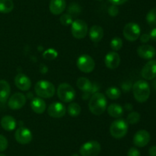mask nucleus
I'll return each mask as SVG.
<instances>
[{
  "label": "nucleus",
  "mask_w": 156,
  "mask_h": 156,
  "mask_svg": "<svg viewBox=\"0 0 156 156\" xmlns=\"http://www.w3.org/2000/svg\"><path fill=\"white\" fill-rule=\"evenodd\" d=\"M108 107L107 98L103 93H94L90 98L88 108L91 113L95 116H101Z\"/></svg>",
  "instance_id": "f257e3e1"
},
{
  "label": "nucleus",
  "mask_w": 156,
  "mask_h": 156,
  "mask_svg": "<svg viewBox=\"0 0 156 156\" xmlns=\"http://www.w3.org/2000/svg\"><path fill=\"white\" fill-rule=\"evenodd\" d=\"M134 98L139 102H145L149 99L151 90L149 84L143 80L136 81L133 86Z\"/></svg>",
  "instance_id": "f03ea898"
},
{
  "label": "nucleus",
  "mask_w": 156,
  "mask_h": 156,
  "mask_svg": "<svg viewBox=\"0 0 156 156\" xmlns=\"http://www.w3.org/2000/svg\"><path fill=\"white\" fill-rule=\"evenodd\" d=\"M55 87L51 82L47 80H40L35 84L34 91L41 98H51L55 94Z\"/></svg>",
  "instance_id": "7ed1b4c3"
},
{
  "label": "nucleus",
  "mask_w": 156,
  "mask_h": 156,
  "mask_svg": "<svg viewBox=\"0 0 156 156\" xmlns=\"http://www.w3.org/2000/svg\"><path fill=\"white\" fill-rule=\"evenodd\" d=\"M128 132V123L125 119H117L111 123L110 133L114 139H120L124 137Z\"/></svg>",
  "instance_id": "20e7f679"
},
{
  "label": "nucleus",
  "mask_w": 156,
  "mask_h": 156,
  "mask_svg": "<svg viewBox=\"0 0 156 156\" xmlns=\"http://www.w3.org/2000/svg\"><path fill=\"white\" fill-rule=\"evenodd\" d=\"M76 90L70 84L62 83L57 88V96L63 102H71L76 98Z\"/></svg>",
  "instance_id": "39448f33"
},
{
  "label": "nucleus",
  "mask_w": 156,
  "mask_h": 156,
  "mask_svg": "<svg viewBox=\"0 0 156 156\" xmlns=\"http://www.w3.org/2000/svg\"><path fill=\"white\" fill-rule=\"evenodd\" d=\"M101 146L97 141H88L81 146L79 149L82 156H98L101 152Z\"/></svg>",
  "instance_id": "423d86ee"
},
{
  "label": "nucleus",
  "mask_w": 156,
  "mask_h": 156,
  "mask_svg": "<svg viewBox=\"0 0 156 156\" xmlns=\"http://www.w3.org/2000/svg\"><path fill=\"white\" fill-rule=\"evenodd\" d=\"M88 32V24L82 19H76L71 24V32L74 38L82 39L85 38Z\"/></svg>",
  "instance_id": "0eeeda50"
},
{
  "label": "nucleus",
  "mask_w": 156,
  "mask_h": 156,
  "mask_svg": "<svg viewBox=\"0 0 156 156\" xmlns=\"http://www.w3.org/2000/svg\"><path fill=\"white\" fill-rule=\"evenodd\" d=\"M123 34L127 41L133 42L140 38L141 35V29L140 25L136 22H129L123 28Z\"/></svg>",
  "instance_id": "6e6552de"
},
{
  "label": "nucleus",
  "mask_w": 156,
  "mask_h": 156,
  "mask_svg": "<svg viewBox=\"0 0 156 156\" xmlns=\"http://www.w3.org/2000/svg\"><path fill=\"white\" fill-rule=\"evenodd\" d=\"M77 67L79 70L85 73H91L95 67L94 59L88 54H82L77 59Z\"/></svg>",
  "instance_id": "1a4fd4ad"
},
{
  "label": "nucleus",
  "mask_w": 156,
  "mask_h": 156,
  "mask_svg": "<svg viewBox=\"0 0 156 156\" xmlns=\"http://www.w3.org/2000/svg\"><path fill=\"white\" fill-rule=\"evenodd\" d=\"M15 140L21 145H27L31 142L33 135L30 129L24 126H21L17 128L15 133Z\"/></svg>",
  "instance_id": "9d476101"
},
{
  "label": "nucleus",
  "mask_w": 156,
  "mask_h": 156,
  "mask_svg": "<svg viewBox=\"0 0 156 156\" xmlns=\"http://www.w3.org/2000/svg\"><path fill=\"white\" fill-rule=\"evenodd\" d=\"M26 96L22 93H15L9 98L8 106L13 110H18L22 108L26 103Z\"/></svg>",
  "instance_id": "9b49d317"
},
{
  "label": "nucleus",
  "mask_w": 156,
  "mask_h": 156,
  "mask_svg": "<svg viewBox=\"0 0 156 156\" xmlns=\"http://www.w3.org/2000/svg\"><path fill=\"white\" fill-rule=\"evenodd\" d=\"M66 112V106L63 103L59 102H53L49 106L47 109V113L49 116L50 117L56 118V119H59L64 116Z\"/></svg>",
  "instance_id": "f8f14e48"
},
{
  "label": "nucleus",
  "mask_w": 156,
  "mask_h": 156,
  "mask_svg": "<svg viewBox=\"0 0 156 156\" xmlns=\"http://www.w3.org/2000/svg\"><path fill=\"white\" fill-rule=\"evenodd\" d=\"M151 136L148 131L144 129L139 130L135 133L133 136V144L136 147L143 148L147 145L150 142Z\"/></svg>",
  "instance_id": "ddd939ff"
},
{
  "label": "nucleus",
  "mask_w": 156,
  "mask_h": 156,
  "mask_svg": "<svg viewBox=\"0 0 156 156\" xmlns=\"http://www.w3.org/2000/svg\"><path fill=\"white\" fill-rule=\"evenodd\" d=\"M141 75L145 80H151L156 77V61L155 60H149L141 71Z\"/></svg>",
  "instance_id": "4468645a"
},
{
  "label": "nucleus",
  "mask_w": 156,
  "mask_h": 156,
  "mask_svg": "<svg viewBox=\"0 0 156 156\" xmlns=\"http://www.w3.org/2000/svg\"><path fill=\"white\" fill-rule=\"evenodd\" d=\"M139 57L145 60H152L156 55L155 47L149 44H143L137 48Z\"/></svg>",
  "instance_id": "2eb2a0df"
},
{
  "label": "nucleus",
  "mask_w": 156,
  "mask_h": 156,
  "mask_svg": "<svg viewBox=\"0 0 156 156\" xmlns=\"http://www.w3.org/2000/svg\"><path fill=\"white\" fill-rule=\"evenodd\" d=\"M15 84L17 88L22 91H27L31 87V81L30 78L24 73H19L15 78Z\"/></svg>",
  "instance_id": "dca6fc26"
},
{
  "label": "nucleus",
  "mask_w": 156,
  "mask_h": 156,
  "mask_svg": "<svg viewBox=\"0 0 156 156\" xmlns=\"http://www.w3.org/2000/svg\"><path fill=\"white\" fill-rule=\"evenodd\" d=\"M105 64L108 68L114 70L117 68L120 64V57L116 51H111L107 54L105 58Z\"/></svg>",
  "instance_id": "f3484780"
},
{
  "label": "nucleus",
  "mask_w": 156,
  "mask_h": 156,
  "mask_svg": "<svg viewBox=\"0 0 156 156\" xmlns=\"http://www.w3.org/2000/svg\"><path fill=\"white\" fill-rule=\"evenodd\" d=\"M30 108L37 114H42L47 109V104L42 98L35 97L30 102Z\"/></svg>",
  "instance_id": "a211bd4d"
},
{
  "label": "nucleus",
  "mask_w": 156,
  "mask_h": 156,
  "mask_svg": "<svg viewBox=\"0 0 156 156\" xmlns=\"http://www.w3.org/2000/svg\"><path fill=\"white\" fill-rule=\"evenodd\" d=\"M66 3L65 0H51L50 2V11L52 14L58 15L65 10Z\"/></svg>",
  "instance_id": "6ab92c4d"
},
{
  "label": "nucleus",
  "mask_w": 156,
  "mask_h": 156,
  "mask_svg": "<svg viewBox=\"0 0 156 156\" xmlns=\"http://www.w3.org/2000/svg\"><path fill=\"white\" fill-rule=\"evenodd\" d=\"M88 35L91 41L95 43L99 42L104 37L103 28L99 25H93L90 28Z\"/></svg>",
  "instance_id": "aec40b11"
},
{
  "label": "nucleus",
  "mask_w": 156,
  "mask_h": 156,
  "mask_svg": "<svg viewBox=\"0 0 156 156\" xmlns=\"http://www.w3.org/2000/svg\"><path fill=\"white\" fill-rule=\"evenodd\" d=\"M11 87L9 83L4 80H0V102H5L10 96Z\"/></svg>",
  "instance_id": "412c9836"
},
{
  "label": "nucleus",
  "mask_w": 156,
  "mask_h": 156,
  "mask_svg": "<svg viewBox=\"0 0 156 156\" xmlns=\"http://www.w3.org/2000/svg\"><path fill=\"white\" fill-rule=\"evenodd\" d=\"M107 110H108V115L111 117L116 118V119L121 117L124 113L123 107L117 103L110 104L108 107H107Z\"/></svg>",
  "instance_id": "4be33fe9"
},
{
  "label": "nucleus",
  "mask_w": 156,
  "mask_h": 156,
  "mask_svg": "<svg viewBox=\"0 0 156 156\" xmlns=\"http://www.w3.org/2000/svg\"><path fill=\"white\" fill-rule=\"evenodd\" d=\"M17 122L14 117L11 116H5L1 119V125L6 131H12L16 128Z\"/></svg>",
  "instance_id": "5701e85b"
},
{
  "label": "nucleus",
  "mask_w": 156,
  "mask_h": 156,
  "mask_svg": "<svg viewBox=\"0 0 156 156\" xmlns=\"http://www.w3.org/2000/svg\"><path fill=\"white\" fill-rule=\"evenodd\" d=\"M77 87L79 90L84 92H90L92 90V84L91 81L86 77H79L77 80Z\"/></svg>",
  "instance_id": "b1692460"
},
{
  "label": "nucleus",
  "mask_w": 156,
  "mask_h": 156,
  "mask_svg": "<svg viewBox=\"0 0 156 156\" xmlns=\"http://www.w3.org/2000/svg\"><path fill=\"white\" fill-rule=\"evenodd\" d=\"M14 9L12 0H0V12L7 14L12 12Z\"/></svg>",
  "instance_id": "393cba45"
},
{
  "label": "nucleus",
  "mask_w": 156,
  "mask_h": 156,
  "mask_svg": "<svg viewBox=\"0 0 156 156\" xmlns=\"http://www.w3.org/2000/svg\"><path fill=\"white\" fill-rule=\"evenodd\" d=\"M121 92L120 89L115 87H109L106 90V96L111 99H117L120 97Z\"/></svg>",
  "instance_id": "a878e982"
},
{
  "label": "nucleus",
  "mask_w": 156,
  "mask_h": 156,
  "mask_svg": "<svg viewBox=\"0 0 156 156\" xmlns=\"http://www.w3.org/2000/svg\"><path fill=\"white\" fill-rule=\"evenodd\" d=\"M81 106L76 102H72L69 105L68 108H67V111L69 116H73V117H76L79 116L81 113Z\"/></svg>",
  "instance_id": "bb28decb"
},
{
  "label": "nucleus",
  "mask_w": 156,
  "mask_h": 156,
  "mask_svg": "<svg viewBox=\"0 0 156 156\" xmlns=\"http://www.w3.org/2000/svg\"><path fill=\"white\" fill-rule=\"evenodd\" d=\"M146 21L152 27H156V7L151 9L146 15Z\"/></svg>",
  "instance_id": "cd10ccee"
},
{
  "label": "nucleus",
  "mask_w": 156,
  "mask_h": 156,
  "mask_svg": "<svg viewBox=\"0 0 156 156\" xmlns=\"http://www.w3.org/2000/svg\"><path fill=\"white\" fill-rule=\"evenodd\" d=\"M110 46L113 51H118L123 47V40L119 37H115L111 40Z\"/></svg>",
  "instance_id": "c85d7f7f"
},
{
  "label": "nucleus",
  "mask_w": 156,
  "mask_h": 156,
  "mask_svg": "<svg viewBox=\"0 0 156 156\" xmlns=\"http://www.w3.org/2000/svg\"><path fill=\"white\" fill-rule=\"evenodd\" d=\"M43 57L47 61H53L58 57V52L53 48H49L44 52Z\"/></svg>",
  "instance_id": "c756f323"
},
{
  "label": "nucleus",
  "mask_w": 156,
  "mask_h": 156,
  "mask_svg": "<svg viewBox=\"0 0 156 156\" xmlns=\"http://www.w3.org/2000/svg\"><path fill=\"white\" fill-rule=\"evenodd\" d=\"M140 114L137 112H132V113H129L126 118V122L127 123L133 125V124H136L140 122Z\"/></svg>",
  "instance_id": "7c9ffc66"
},
{
  "label": "nucleus",
  "mask_w": 156,
  "mask_h": 156,
  "mask_svg": "<svg viewBox=\"0 0 156 156\" xmlns=\"http://www.w3.org/2000/svg\"><path fill=\"white\" fill-rule=\"evenodd\" d=\"M59 21L62 25L69 26L71 25L72 23L73 22V16L70 14H63L59 18Z\"/></svg>",
  "instance_id": "2f4dec72"
},
{
  "label": "nucleus",
  "mask_w": 156,
  "mask_h": 156,
  "mask_svg": "<svg viewBox=\"0 0 156 156\" xmlns=\"http://www.w3.org/2000/svg\"><path fill=\"white\" fill-rule=\"evenodd\" d=\"M8 140L4 136L0 134V151H3L5 150H6V148H8Z\"/></svg>",
  "instance_id": "473e14b6"
},
{
  "label": "nucleus",
  "mask_w": 156,
  "mask_h": 156,
  "mask_svg": "<svg viewBox=\"0 0 156 156\" xmlns=\"http://www.w3.org/2000/svg\"><path fill=\"white\" fill-rule=\"evenodd\" d=\"M108 13H109L111 16H117L119 13V9L117 6H115V5H112L111 6H110V8L108 9Z\"/></svg>",
  "instance_id": "72a5a7b5"
},
{
  "label": "nucleus",
  "mask_w": 156,
  "mask_h": 156,
  "mask_svg": "<svg viewBox=\"0 0 156 156\" xmlns=\"http://www.w3.org/2000/svg\"><path fill=\"white\" fill-rule=\"evenodd\" d=\"M140 151H139V149H137L135 147H132V148H129L127 152V156H140Z\"/></svg>",
  "instance_id": "f704fd0d"
},
{
  "label": "nucleus",
  "mask_w": 156,
  "mask_h": 156,
  "mask_svg": "<svg viewBox=\"0 0 156 156\" xmlns=\"http://www.w3.org/2000/svg\"><path fill=\"white\" fill-rule=\"evenodd\" d=\"M140 41H141L142 43H147L149 42V40L151 39L149 34H143V35H140Z\"/></svg>",
  "instance_id": "c9c22d12"
},
{
  "label": "nucleus",
  "mask_w": 156,
  "mask_h": 156,
  "mask_svg": "<svg viewBox=\"0 0 156 156\" xmlns=\"http://www.w3.org/2000/svg\"><path fill=\"white\" fill-rule=\"evenodd\" d=\"M69 12L70 13H73V12H80V9L79 8V6L76 5V7H75V4H73L70 6L69 9Z\"/></svg>",
  "instance_id": "e433bc0d"
},
{
  "label": "nucleus",
  "mask_w": 156,
  "mask_h": 156,
  "mask_svg": "<svg viewBox=\"0 0 156 156\" xmlns=\"http://www.w3.org/2000/svg\"><path fill=\"white\" fill-rule=\"evenodd\" d=\"M113 5H115V6H120V5L124 4L126 2H127L128 0H109Z\"/></svg>",
  "instance_id": "4c0bfd02"
},
{
  "label": "nucleus",
  "mask_w": 156,
  "mask_h": 156,
  "mask_svg": "<svg viewBox=\"0 0 156 156\" xmlns=\"http://www.w3.org/2000/svg\"><path fill=\"white\" fill-rule=\"evenodd\" d=\"M149 156H156V145H152L149 149Z\"/></svg>",
  "instance_id": "58836bf2"
},
{
  "label": "nucleus",
  "mask_w": 156,
  "mask_h": 156,
  "mask_svg": "<svg viewBox=\"0 0 156 156\" xmlns=\"http://www.w3.org/2000/svg\"><path fill=\"white\" fill-rule=\"evenodd\" d=\"M149 36H150V38L152 41L156 42V28H154L151 31L150 34H149Z\"/></svg>",
  "instance_id": "ea45409f"
},
{
  "label": "nucleus",
  "mask_w": 156,
  "mask_h": 156,
  "mask_svg": "<svg viewBox=\"0 0 156 156\" xmlns=\"http://www.w3.org/2000/svg\"><path fill=\"white\" fill-rule=\"evenodd\" d=\"M125 108L127 110H131L133 109V106L131 105V104H126V106H125Z\"/></svg>",
  "instance_id": "a19ab883"
},
{
  "label": "nucleus",
  "mask_w": 156,
  "mask_h": 156,
  "mask_svg": "<svg viewBox=\"0 0 156 156\" xmlns=\"http://www.w3.org/2000/svg\"><path fill=\"white\" fill-rule=\"evenodd\" d=\"M152 87H153V88L156 90V77H155V79L154 80L153 83H152Z\"/></svg>",
  "instance_id": "79ce46f5"
},
{
  "label": "nucleus",
  "mask_w": 156,
  "mask_h": 156,
  "mask_svg": "<svg viewBox=\"0 0 156 156\" xmlns=\"http://www.w3.org/2000/svg\"><path fill=\"white\" fill-rule=\"evenodd\" d=\"M71 156H79V155H78L77 154H72Z\"/></svg>",
  "instance_id": "37998d69"
},
{
  "label": "nucleus",
  "mask_w": 156,
  "mask_h": 156,
  "mask_svg": "<svg viewBox=\"0 0 156 156\" xmlns=\"http://www.w3.org/2000/svg\"><path fill=\"white\" fill-rule=\"evenodd\" d=\"M0 156H6V155L4 154H0Z\"/></svg>",
  "instance_id": "c03bdc74"
},
{
  "label": "nucleus",
  "mask_w": 156,
  "mask_h": 156,
  "mask_svg": "<svg viewBox=\"0 0 156 156\" xmlns=\"http://www.w3.org/2000/svg\"><path fill=\"white\" fill-rule=\"evenodd\" d=\"M39 156H44V155H39Z\"/></svg>",
  "instance_id": "a18cd8bd"
}]
</instances>
